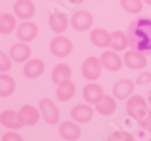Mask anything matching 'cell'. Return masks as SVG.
Returning a JSON list of instances; mask_svg holds the SVG:
<instances>
[{
    "mask_svg": "<svg viewBox=\"0 0 151 141\" xmlns=\"http://www.w3.org/2000/svg\"><path fill=\"white\" fill-rule=\"evenodd\" d=\"M127 36L132 50L151 55V17L134 18L128 27Z\"/></svg>",
    "mask_w": 151,
    "mask_h": 141,
    "instance_id": "obj_1",
    "label": "cell"
},
{
    "mask_svg": "<svg viewBox=\"0 0 151 141\" xmlns=\"http://www.w3.org/2000/svg\"><path fill=\"white\" fill-rule=\"evenodd\" d=\"M149 107L150 106L148 105L147 101L139 94L128 98L126 103V109L128 113L132 118L135 119L139 124L149 116L151 111Z\"/></svg>",
    "mask_w": 151,
    "mask_h": 141,
    "instance_id": "obj_2",
    "label": "cell"
},
{
    "mask_svg": "<svg viewBox=\"0 0 151 141\" xmlns=\"http://www.w3.org/2000/svg\"><path fill=\"white\" fill-rule=\"evenodd\" d=\"M39 110L45 123L49 125H55L59 122L60 113L57 105L51 99L43 98L39 101Z\"/></svg>",
    "mask_w": 151,
    "mask_h": 141,
    "instance_id": "obj_3",
    "label": "cell"
},
{
    "mask_svg": "<svg viewBox=\"0 0 151 141\" xmlns=\"http://www.w3.org/2000/svg\"><path fill=\"white\" fill-rule=\"evenodd\" d=\"M103 68L101 58L89 56L81 64V76L88 81H96L101 76Z\"/></svg>",
    "mask_w": 151,
    "mask_h": 141,
    "instance_id": "obj_4",
    "label": "cell"
},
{
    "mask_svg": "<svg viewBox=\"0 0 151 141\" xmlns=\"http://www.w3.org/2000/svg\"><path fill=\"white\" fill-rule=\"evenodd\" d=\"M50 51L58 58H65L73 51V44L68 37L63 35L56 36L50 43Z\"/></svg>",
    "mask_w": 151,
    "mask_h": 141,
    "instance_id": "obj_5",
    "label": "cell"
},
{
    "mask_svg": "<svg viewBox=\"0 0 151 141\" xmlns=\"http://www.w3.org/2000/svg\"><path fill=\"white\" fill-rule=\"evenodd\" d=\"M93 25V16L86 10L77 11L71 17V27L75 31H87Z\"/></svg>",
    "mask_w": 151,
    "mask_h": 141,
    "instance_id": "obj_6",
    "label": "cell"
},
{
    "mask_svg": "<svg viewBox=\"0 0 151 141\" xmlns=\"http://www.w3.org/2000/svg\"><path fill=\"white\" fill-rule=\"evenodd\" d=\"M135 85L132 80L129 78H122L117 81L112 87V93L115 99L119 101H124L130 98L132 92L134 91Z\"/></svg>",
    "mask_w": 151,
    "mask_h": 141,
    "instance_id": "obj_7",
    "label": "cell"
},
{
    "mask_svg": "<svg viewBox=\"0 0 151 141\" xmlns=\"http://www.w3.org/2000/svg\"><path fill=\"white\" fill-rule=\"evenodd\" d=\"M124 64L129 69H133V70L143 69L147 66L146 54L131 49L124 54Z\"/></svg>",
    "mask_w": 151,
    "mask_h": 141,
    "instance_id": "obj_8",
    "label": "cell"
},
{
    "mask_svg": "<svg viewBox=\"0 0 151 141\" xmlns=\"http://www.w3.org/2000/svg\"><path fill=\"white\" fill-rule=\"evenodd\" d=\"M99 58H101V62L103 64V67L109 71L115 72V71L121 70L122 67H123L124 60L114 50L105 51V52L101 53Z\"/></svg>",
    "mask_w": 151,
    "mask_h": 141,
    "instance_id": "obj_9",
    "label": "cell"
},
{
    "mask_svg": "<svg viewBox=\"0 0 151 141\" xmlns=\"http://www.w3.org/2000/svg\"><path fill=\"white\" fill-rule=\"evenodd\" d=\"M36 7L32 0H17L14 3V14L21 20H29L34 16Z\"/></svg>",
    "mask_w": 151,
    "mask_h": 141,
    "instance_id": "obj_10",
    "label": "cell"
},
{
    "mask_svg": "<svg viewBox=\"0 0 151 141\" xmlns=\"http://www.w3.org/2000/svg\"><path fill=\"white\" fill-rule=\"evenodd\" d=\"M19 116H20L21 122L24 126H32L38 123V121L40 119V110L37 109L35 106L25 104L21 106L20 109L18 110Z\"/></svg>",
    "mask_w": 151,
    "mask_h": 141,
    "instance_id": "obj_11",
    "label": "cell"
},
{
    "mask_svg": "<svg viewBox=\"0 0 151 141\" xmlns=\"http://www.w3.org/2000/svg\"><path fill=\"white\" fill-rule=\"evenodd\" d=\"M70 115L77 123H88L93 118L94 110L88 104H77L71 109Z\"/></svg>",
    "mask_w": 151,
    "mask_h": 141,
    "instance_id": "obj_12",
    "label": "cell"
},
{
    "mask_svg": "<svg viewBox=\"0 0 151 141\" xmlns=\"http://www.w3.org/2000/svg\"><path fill=\"white\" fill-rule=\"evenodd\" d=\"M59 135L68 141L78 140L81 136V129L77 123L73 121H65L59 126Z\"/></svg>",
    "mask_w": 151,
    "mask_h": 141,
    "instance_id": "obj_13",
    "label": "cell"
},
{
    "mask_svg": "<svg viewBox=\"0 0 151 141\" xmlns=\"http://www.w3.org/2000/svg\"><path fill=\"white\" fill-rule=\"evenodd\" d=\"M49 25L51 30L56 34H63L68 29L69 20L65 13L55 11L49 17Z\"/></svg>",
    "mask_w": 151,
    "mask_h": 141,
    "instance_id": "obj_14",
    "label": "cell"
},
{
    "mask_svg": "<svg viewBox=\"0 0 151 141\" xmlns=\"http://www.w3.org/2000/svg\"><path fill=\"white\" fill-rule=\"evenodd\" d=\"M0 123L4 127L11 129H19L24 126L21 122L19 113L12 109H6L0 113Z\"/></svg>",
    "mask_w": 151,
    "mask_h": 141,
    "instance_id": "obj_15",
    "label": "cell"
},
{
    "mask_svg": "<svg viewBox=\"0 0 151 141\" xmlns=\"http://www.w3.org/2000/svg\"><path fill=\"white\" fill-rule=\"evenodd\" d=\"M91 43L98 48H107L111 47L112 44V33L108 32L105 29L96 28L90 33Z\"/></svg>",
    "mask_w": 151,
    "mask_h": 141,
    "instance_id": "obj_16",
    "label": "cell"
},
{
    "mask_svg": "<svg viewBox=\"0 0 151 141\" xmlns=\"http://www.w3.org/2000/svg\"><path fill=\"white\" fill-rule=\"evenodd\" d=\"M38 35V28L36 23L32 21H24L20 23L17 29V37L20 41L30 43Z\"/></svg>",
    "mask_w": 151,
    "mask_h": 141,
    "instance_id": "obj_17",
    "label": "cell"
},
{
    "mask_svg": "<svg viewBox=\"0 0 151 141\" xmlns=\"http://www.w3.org/2000/svg\"><path fill=\"white\" fill-rule=\"evenodd\" d=\"M104 96L105 92L103 87L96 83H89L83 88V98L89 104L95 105Z\"/></svg>",
    "mask_w": 151,
    "mask_h": 141,
    "instance_id": "obj_18",
    "label": "cell"
},
{
    "mask_svg": "<svg viewBox=\"0 0 151 141\" xmlns=\"http://www.w3.org/2000/svg\"><path fill=\"white\" fill-rule=\"evenodd\" d=\"M45 69V65L39 58L29 60L23 66V76L29 80H34L40 76Z\"/></svg>",
    "mask_w": 151,
    "mask_h": 141,
    "instance_id": "obj_19",
    "label": "cell"
},
{
    "mask_svg": "<svg viewBox=\"0 0 151 141\" xmlns=\"http://www.w3.org/2000/svg\"><path fill=\"white\" fill-rule=\"evenodd\" d=\"M32 50L23 41L13 45L10 49V56L15 63H24L31 57Z\"/></svg>",
    "mask_w": 151,
    "mask_h": 141,
    "instance_id": "obj_20",
    "label": "cell"
},
{
    "mask_svg": "<svg viewBox=\"0 0 151 141\" xmlns=\"http://www.w3.org/2000/svg\"><path fill=\"white\" fill-rule=\"evenodd\" d=\"M76 87L75 84L70 80L63 81L59 84H57V88H56V97L60 102H68L72 100L73 97L75 96Z\"/></svg>",
    "mask_w": 151,
    "mask_h": 141,
    "instance_id": "obj_21",
    "label": "cell"
},
{
    "mask_svg": "<svg viewBox=\"0 0 151 141\" xmlns=\"http://www.w3.org/2000/svg\"><path fill=\"white\" fill-rule=\"evenodd\" d=\"M117 108L115 98L105 94L101 100L95 104V110L101 116H111L115 113Z\"/></svg>",
    "mask_w": 151,
    "mask_h": 141,
    "instance_id": "obj_22",
    "label": "cell"
},
{
    "mask_svg": "<svg viewBox=\"0 0 151 141\" xmlns=\"http://www.w3.org/2000/svg\"><path fill=\"white\" fill-rule=\"evenodd\" d=\"M16 89V81L10 74L2 72L0 74V97L8 98L12 96Z\"/></svg>",
    "mask_w": 151,
    "mask_h": 141,
    "instance_id": "obj_23",
    "label": "cell"
},
{
    "mask_svg": "<svg viewBox=\"0 0 151 141\" xmlns=\"http://www.w3.org/2000/svg\"><path fill=\"white\" fill-rule=\"evenodd\" d=\"M72 76V70L68 64L60 63L55 66V68L52 71V81L55 85L59 84L63 81L70 78Z\"/></svg>",
    "mask_w": 151,
    "mask_h": 141,
    "instance_id": "obj_24",
    "label": "cell"
},
{
    "mask_svg": "<svg viewBox=\"0 0 151 141\" xmlns=\"http://www.w3.org/2000/svg\"><path fill=\"white\" fill-rule=\"evenodd\" d=\"M129 46L128 36L122 31H114L112 32V44H111V48L112 50L119 52L124 51Z\"/></svg>",
    "mask_w": 151,
    "mask_h": 141,
    "instance_id": "obj_25",
    "label": "cell"
},
{
    "mask_svg": "<svg viewBox=\"0 0 151 141\" xmlns=\"http://www.w3.org/2000/svg\"><path fill=\"white\" fill-rule=\"evenodd\" d=\"M16 28V18L10 13H4L0 16V33L1 34H11Z\"/></svg>",
    "mask_w": 151,
    "mask_h": 141,
    "instance_id": "obj_26",
    "label": "cell"
},
{
    "mask_svg": "<svg viewBox=\"0 0 151 141\" xmlns=\"http://www.w3.org/2000/svg\"><path fill=\"white\" fill-rule=\"evenodd\" d=\"M122 9L128 14L136 15L143 11V0H119Z\"/></svg>",
    "mask_w": 151,
    "mask_h": 141,
    "instance_id": "obj_27",
    "label": "cell"
},
{
    "mask_svg": "<svg viewBox=\"0 0 151 141\" xmlns=\"http://www.w3.org/2000/svg\"><path fill=\"white\" fill-rule=\"evenodd\" d=\"M109 140L110 141H133L134 137L131 134L127 133L122 129H117L114 131L110 134L109 136Z\"/></svg>",
    "mask_w": 151,
    "mask_h": 141,
    "instance_id": "obj_28",
    "label": "cell"
},
{
    "mask_svg": "<svg viewBox=\"0 0 151 141\" xmlns=\"http://www.w3.org/2000/svg\"><path fill=\"white\" fill-rule=\"evenodd\" d=\"M12 68V58L3 51H0V72H8Z\"/></svg>",
    "mask_w": 151,
    "mask_h": 141,
    "instance_id": "obj_29",
    "label": "cell"
},
{
    "mask_svg": "<svg viewBox=\"0 0 151 141\" xmlns=\"http://www.w3.org/2000/svg\"><path fill=\"white\" fill-rule=\"evenodd\" d=\"M151 82V72L150 71H144L141 74L137 76L135 80V83L137 85H146Z\"/></svg>",
    "mask_w": 151,
    "mask_h": 141,
    "instance_id": "obj_30",
    "label": "cell"
},
{
    "mask_svg": "<svg viewBox=\"0 0 151 141\" xmlns=\"http://www.w3.org/2000/svg\"><path fill=\"white\" fill-rule=\"evenodd\" d=\"M2 141H23V137L16 132H8L1 138Z\"/></svg>",
    "mask_w": 151,
    "mask_h": 141,
    "instance_id": "obj_31",
    "label": "cell"
},
{
    "mask_svg": "<svg viewBox=\"0 0 151 141\" xmlns=\"http://www.w3.org/2000/svg\"><path fill=\"white\" fill-rule=\"evenodd\" d=\"M139 125H141L146 132L151 133V111H150V113H149V116L147 117V118L145 119V120H144Z\"/></svg>",
    "mask_w": 151,
    "mask_h": 141,
    "instance_id": "obj_32",
    "label": "cell"
},
{
    "mask_svg": "<svg viewBox=\"0 0 151 141\" xmlns=\"http://www.w3.org/2000/svg\"><path fill=\"white\" fill-rule=\"evenodd\" d=\"M147 103H148V105L151 107V90L148 92V96H147Z\"/></svg>",
    "mask_w": 151,
    "mask_h": 141,
    "instance_id": "obj_33",
    "label": "cell"
},
{
    "mask_svg": "<svg viewBox=\"0 0 151 141\" xmlns=\"http://www.w3.org/2000/svg\"><path fill=\"white\" fill-rule=\"evenodd\" d=\"M70 3H74V4H78V3H83V0H68Z\"/></svg>",
    "mask_w": 151,
    "mask_h": 141,
    "instance_id": "obj_34",
    "label": "cell"
},
{
    "mask_svg": "<svg viewBox=\"0 0 151 141\" xmlns=\"http://www.w3.org/2000/svg\"><path fill=\"white\" fill-rule=\"evenodd\" d=\"M143 1L145 3H147L148 5H151V0H143Z\"/></svg>",
    "mask_w": 151,
    "mask_h": 141,
    "instance_id": "obj_35",
    "label": "cell"
},
{
    "mask_svg": "<svg viewBox=\"0 0 151 141\" xmlns=\"http://www.w3.org/2000/svg\"><path fill=\"white\" fill-rule=\"evenodd\" d=\"M150 141H151V138H150Z\"/></svg>",
    "mask_w": 151,
    "mask_h": 141,
    "instance_id": "obj_36",
    "label": "cell"
},
{
    "mask_svg": "<svg viewBox=\"0 0 151 141\" xmlns=\"http://www.w3.org/2000/svg\"><path fill=\"white\" fill-rule=\"evenodd\" d=\"M0 16H1V14H0Z\"/></svg>",
    "mask_w": 151,
    "mask_h": 141,
    "instance_id": "obj_37",
    "label": "cell"
}]
</instances>
